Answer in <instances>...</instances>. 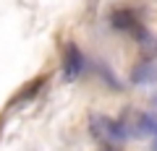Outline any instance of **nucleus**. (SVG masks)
Returning <instances> with one entry per match:
<instances>
[{
  "label": "nucleus",
  "instance_id": "1",
  "mask_svg": "<svg viewBox=\"0 0 157 151\" xmlns=\"http://www.w3.org/2000/svg\"><path fill=\"white\" fill-rule=\"evenodd\" d=\"M92 133L100 135L102 141H107V143H121V141H126V128L118 120H110V117H102V115H97V117H92Z\"/></svg>",
  "mask_w": 157,
  "mask_h": 151
},
{
  "label": "nucleus",
  "instance_id": "2",
  "mask_svg": "<svg viewBox=\"0 0 157 151\" xmlns=\"http://www.w3.org/2000/svg\"><path fill=\"white\" fill-rule=\"evenodd\" d=\"M84 65H86V60H84V55H81V50H78L73 42H68V47H66V63H63V76H66L68 81L78 78L81 70H84Z\"/></svg>",
  "mask_w": 157,
  "mask_h": 151
},
{
  "label": "nucleus",
  "instance_id": "3",
  "mask_svg": "<svg viewBox=\"0 0 157 151\" xmlns=\"http://www.w3.org/2000/svg\"><path fill=\"white\" fill-rule=\"evenodd\" d=\"M110 23L121 31H131V29H136V16L128 8H118V11L110 13Z\"/></svg>",
  "mask_w": 157,
  "mask_h": 151
},
{
  "label": "nucleus",
  "instance_id": "4",
  "mask_svg": "<svg viewBox=\"0 0 157 151\" xmlns=\"http://www.w3.org/2000/svg\"><path fill=\"white\" fill-rule=\"evenodd\" d=\"M157 78V68L152 65V63H144V65H139L134 70V81L136 84H149V81Z\"/></svg>",
  "mask_w": 157,
  "mask_h": 151
},
{
  "label": "nucleus",
  "instance_id": "5",
  "mask_svg": "<svg viewBox=\"0 0 157 151\" xmlns=\"http://www.w3.org/2000/svg\"><path fill=\"white\" fill-rule=\"evenodd\" d=\"M155 135H157V125H155Z\"/></svg>",
  "mask_w": 157,
  "mask_h": 151
}]
</instances>
